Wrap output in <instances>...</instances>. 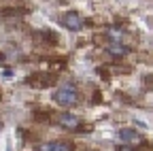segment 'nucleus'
I'll return each instance as SVG.
<instances>
[{"instance_id":"1","label":"nucleus","mask_w":153,"mask_h":151,"mask_svg":"<svg viewBox=\"0 0 153 151\" xmlns=\"http://www.w3.org/2000/svg\"><path fill=\"white\" fill-rule=\"evenodd\" d=\"M53 100L60 106H72V104H76V100H79V91H76V87L72 83H62L55 89Z\"/></svg>"},{"instance_id":"2","label":"nucleus","mask_w":153,"mask_h":151,"mask_svg":"<svg viewBox=\"0 0 153 151\" xmlns=\"http://www.w3.org/2000/svg\"><path fill=\"white\" fill-rule=\"evenodd\" d=\"M55 74L53 72H34V74H30V77L26 79V83L30 85V87H34V89H45V87H51V85H55Z\"/></svg>"},{"instance_id":"3","label":"nucleus","mask_w":153,"mask_h":151,"mask_svg":"<svg viewBox=\"0 0 153 151\" xmlns=\"http://www.w3.org/2000/svg\"><path fill=\"white\" fill-rule=\"evenodd\" d=\"M62 24H64V28H68V30H72V32H79V30L85 28L83 15H79L76 11H66V13L62 15Z\"/></svg>"},{"instance_id":"4","label":"nucleus","mask_w":153,"mask_h":151,"mask_svg":"<svg viewBox=\"0 0 153 151\" xmlns=\"http://www.w3.org/2000/svg\"><path fill=\"white\" fill-rule=\"evenodd\" d=\"M36 151H74V147H72V143H68V141H51V143L38 145Z\"/></svg>"},{"instance_id":"5","label":"nucleus","mask_w":153,"mask_h":151,"mask_svg":"<svg viewBox=\"0 0 153 151\" xmlns=\"http://www.w3.org/2000/svg\"><path fill=\"white\" fill-rule=\"evenodd\" d=\"M57 123H60L62 128H66V130H79L81 119L76 115H72V113H62V115L57 117Z\"/></svg>"},{"instance_id":"6","label":"nucleus","mask_w":153,"mask_h":151,"mask_svg":"<svg viewBox=\"0 0 153 151\" xmlns=\"http://www.w3.org/2000/svg\"><path fill=\"white\" fill-rule=\"evenodd\" d=\"M106 51L113 55V58H121V55H126V53H128V47H126L121 41H111V43H108V47H106Z\"/></svg>"},{"instance_id":"7","label":"nucleus","mask_w":153,"mask_h":151,"mask_svg":"<svg viewBox=\"0 0 153 151\" xmlns=\"http://www.w3.org/2000/svg\"><path fill=\"white\" fill-rule=\"evenodd\" d=\"M119 138L130 145V143H138L140 141V134H138L136 130H132V128H121L119 130Z\"/></svg>"},{"instance_id":"8","label":"nucleus","mask_w":153,"mask_h":151,"mask_svg":"<svg viewBox=\"0 0 153 151\" xmlns=\"http://www.w3.org/2000/svg\"><path fill=\"white\" fill-rule=\"evenodd\" d=\"M34 39H36L38 43H45V45H55V43H57V36H55L53 32H49V30H45V32H36Z\"/></svg>"},{"instance_id":"9","label":"nucleus","mask_w":153,"mask_h":151,"mask_svg":"<svg viewBox=\"0 0 153 151\" xmlns=\"http://www.w3.org/2000/svg\"><path fill=\"white\" fill-rule=\"evenodd\" d=\"M117 151H138V149H134L132 145H119V147H117Z\"/></svg>"},{"instance_id":"10","label":"nucleus","mask_w":153,"mask_h":151,"mask_svg":"<svg viewBox=\"0 0 153 151\" xmlns=\"http://www.w3.org/2000/svg\"><path fill=\"white\" fill-rule=\"evenodd\" d=\"M2 60H4V53H0V62H2Z\"/></svg>"}]
</instances>
